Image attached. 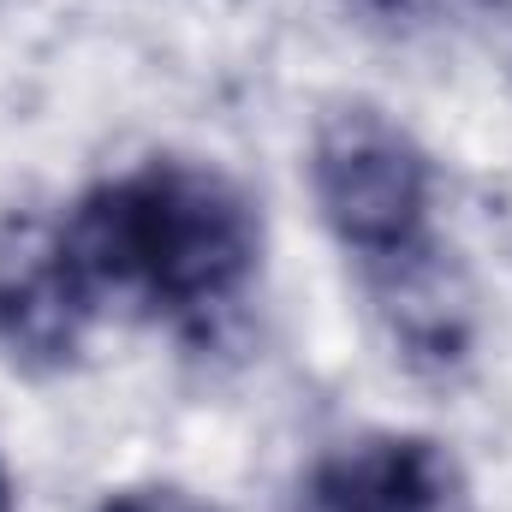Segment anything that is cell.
Here are the masks:
<instances>
[{"label":"cell","instance_id":"cell-1","mask_svg":"<svg viewBox=\"0 0 512 512\" xmlns=\"http://www.w3.org/2000/svg\"><path fill=\"white\" fill-rule=\"evenodd\" d=\"M251 197L197 161H143L90 191L54 245V298H126L167 316L233 298L256 268Z\"/></svg>","mask_w":512,"mask_h":512},{"label":"cell","instance_id":"cell-5","mask_svg":"<svg viewBox=\"0 0 512 512\" xmlns=\"http://www.w3.org/2000/svg\"><path fill=\"white\" fill-rule=\"evenodd\" d=\"M0 512H12V483H6V465H0Z\"/></svg>","mask_w":512,"mask_h":512},{"label":"cell","instance_id":"cell-2","mask_svg":"<svg viewBox=\"0 0 512 512\" xmlns=\"http://www.w3.org/2000/svg\"><path fill=\"white\" fill-rule=\"evenodd\" d=\"M316 203L328 227L364 256H399L423 233L429 167L405 131L376 108H340L316 137Z\"/></svg>","mask_w":512,"mask_h":512},{"label":"cell","instance_id":"cell-3","mask_svg":"<svg viewBox=\"0 0 512 512\" xmlns=\"http://www.w3.org/2000/svg\"><path fill=\"white\" fill-rule=\"evenodd\" d=\"M316 512H477L441 441L370 435L316 471Z\"/></svg>","mask_w":512,"mask_h":512},{"label":"cell","instance_id":"cell-4","mask_svg":"<svg viewBox=\"0 0 512 512\" xmlns=\"http://www.w3.org/2000/svg\"><path fill=\"white\" fill-rule=\"evenodd\" d=\"M102 512H203V507H197L185 489H161V483H149V489H120Z\"/></svg>","mask_w":512,"mask_h":512}]
</instances>
